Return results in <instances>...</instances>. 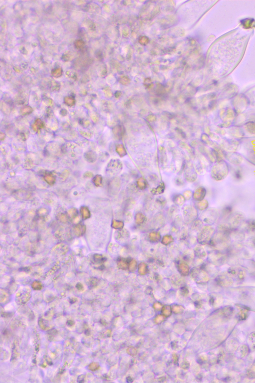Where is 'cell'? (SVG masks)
<instances>
[{
	"instance_id": "6da1fadb",
	"label": "cell",
	"mask_w": 255,
	"mask_h": 383,
	"mask_svg": "<svg viewBox=\"0 0 255 383\" xmlns=\"http://www.w3.org/2000/svg\"><path fill=\"white\" fill-rule=\"evenodd\" d=\"M229 171V167L228 164L225 161H218L213 167L211 176L215 180L218 181L223 180L227 176Z\"/></svg>"
},
{
	"instance_id": "7a4b0ae2",
	"label": "cell",
	"mask_w": 255,
	"mask_h": 383,
	"mask_svg": "<svg viewBox=\"0 0 255 383\" xmlns=\"http://www.w3.org/2000/svg\"><path fill=\"white\" fill-rule=\"evenodd\" d=\"M215 229L211 226H206L202 228L197 237L200 244H208L215 233Z\"/></svg>"
},
{
	"instance_id": "3957f363",
	"label": "cell",
	"mask_w": 255,
	"mask_h": 383,
	"mask_svg": "<svg viewBox=\"0 0 255 383\" xmlns=\"http://www.w3.org/2000/svg\"><path fill=\"white\" fill-rule=\"evenodd\" d=\"M245 215L239 212L233 213L226 220L225 224L232 231L238 229L240 225L244 221Z\"/></svg>"
},
{
	"instance_id": "277c9868",
	"label": "cell",
	"mask_w": 255,
	"mask_h": 383,
	"mask_svg": "<svg viewBox=\"0 0 255 383\" xmlns=\"http://www.w3.org/2000/svg\"><path fill=\"white\" fill-rule=\"evenodd\" d=\"M208 258L213 264H224L226 260H228L227 255L224 252L215 250L208 255Z\"/></svg>"
},
{
	"instance_id": "5b68a950",
	"label": "cell",
	"mask_w": 255,
	"mask_h": 383,
	"mask_svg": "<svg viewBox=\"0 0 255 383\" xmlns=\"http://www.w3.org/2000/svg\"><path fill=\"white\" fill-rule=\"evenodd\" d=\"M183 216L184 218L185 222L189 224L192 221H194L197 218V211L194 207L190 206L185 207L183 211Z\"/></svg>"
},
{
	"instance_id": "8992f818",
	"label": "cell",
	"mask_w": 255,
	"mask_h": 383,
	"mask_svg": "<svg viewBox=\"0 0 255 383\" xmlns=\"http://www.w3.org/2000/svg\"><path fill=\"white\" fill-rule=\"evenodd\" d=\"M218 216V212L213 210L205 211L201 215L202 221L207 224H213L216 221Z\"/></svg>"
},
{
	"instance_id": "52a82bcc",
	"label": "cell",
	"mask_w": 255,
	"mask_h": 383,
	"mask_svg": "<svg viewBox=\"0 0 255 383\" xmlns=\"http://www.w3.org/2000/svg\"><path fill=\"white\" fill-rule=\"evenodd\" d=\"M226 156L227 158L229 159V161L235 165L237 164H240V163H241L242 161V157L240 154H237L236 153H230V154H226L225 155Z\"/></svg>"
},
{
	"instance_id": "ba28073f",
	"label": "cell",
	"mask_w": 255,
	"mask_h": 383,
	"mask_svg": "<svg viewBox=\"0 0 255 383\" xmlns=\"http://www.w3.org/2000/svg\"><path fill=\"white\" fill-rule=\"evenodd\" d=\"M233 207L231 205H226L223 207L220 214L221 220H227L228 218L233 213Z\"/></svg>"
},
{
	"instance_id": "9c48e42d",
	"label": "cell",
	"mask_w": 255,
	"mask_h": 383,
	"mask_svg": "<svg viewBox=\"0 0 255 383\" xmlns=\"http://www.w3.org/2000/svg\"><path fill=\"white\" fill-rule=\"evenodd\" d=\"M194 255L200 260H204L207 257L206 251L201 246H197L194 249Z\"/></svg>"
},
{
	"instance_id": "30bf717a",
	"label": "cell",
	"mask_w": 255,
	"mask_h": 383,
	"mask_svg": "<svg viewBox=\"0 0 255 383\" xmlns=\"http://www.w3.org/2000/svg\"><path fill=\"white\" fill-rule=\"evenodd\" d=\"M206 194V190L203 187H200L196 190L194 193V198L197 201H201L204 198Z\"/></svg>"
},
{
	"instance_id": "8fae6325",
	"label": "cell",
	"mask_w": 255,
	"mask_h": 383,
	"mask_svg": "<svg viewBox=\"0 0 255 383\" xmlns=\"http://www.w3.org/2000/svg\"><path fill=\"white\" fill-rule=\"evenodd\" d=\"M118 240H119L121 243H127V241H128L129 239L130 238V234L128 231L126 230H124L123 231H119L117 234Z\"/></svg>"
},
{
	"instance_id": "7c38bea8",
	"label": "cell",
	"mask_w": 255,
	"mask_h": 383,
	"mask_svg": "<svg viewBox=\"0 0 255 383\" xmlns=\"http://www.w3.org/2000/svg\"><path fill=\"white\" fill-rule=\"evenodd\" d=\"M245 230L247 232L255 233V220L249 219L245 224Z\"/></svg>"
},
{
	"instance_id": "4fadbf2b",
	"label": "cell",
	"mask_w": 255,
	"mask_h": 383,
	"mask_svg": "<svg viewBox=\"0 0 255 383\" xmlns=\"http://www.w3.org/2000/svg\"><path fill=\"white\" fill-rule=\"evenodd\" d=\"M202 227H203V223L201 220H195L191 225V229H190L191 232H197L198 231L200 232Z\"/></svg>"
},
{
	"instance_id": "5bb4252c",
	"label": "cell",
	"mask_w": 255,
	"mask_h": 383,
	"mask_svg": "<svg viewBox=\"0 0 255 383\" xmlns=\"http://www.w3.org/2000/svg\"><path fill=\"white\" fill-rule=\"evenodd\" d=\"M244 128L251 134L255 135V121L248 122L245 124Z\"/></svg>"
},
{
	"instance_id": "9a60e30c",
	"label": "cell",
	"mask_w": 255,
	"mask_h": 383,
	"mask_svg": "<svg viewBox=\"0 0 255 383\" xmlns=\"http://www.w3.org/2000/svg\"><path fill=\"white\" fill-rule=\"evenodd\" d=\"M148 238L150 241L152 243H157L160 241L161 239V235L159 232H152L149 234Z\"/></svg>"
},
{
	"instance_id": "2e32d148",
	"label": "cell",
	"mask_w": 255,
	"mask_h": 383,
	"mask_svg": "<svg viewBox=\"0 0 255 383\" xmlns=\"http://www.w3.org/2000/svg\"><path fill=\"white\" fill-rule=\"evenodd\" d=\"M178 268L179 270L182 275H187L189 272V270H190L189 267L188 265L185 263L183 262H179L178 263Z\"/></svg>"
},
{
	"instance_id": "e0dca14e",
	"label": "cell",
	"mask_w": 255,
	"mask_h": 383,
	"mask_svg": "<svg viewBox=\"0 0 255 383\" xmlns=\"http://www.w3.org/2000/svg\"><path fill=\"white\" fill-rule=\"evenodd\" d=\"M146 221V217L141 213H137L135 215V221L138 225L143 224Z\"/></svg>"
},
{
	"instance_id": "ac0fdd59",
	"label": "cell",
	"mask_w": 255,
	"mask_h": 383,
	"mask_svg": "<svg viewBox=\"0 0 255 383\" xmlns=\"http://www.w3.org/2000/svg\"><path fill=\"white\" fill-rule=\"evenodd\" d=\"M85 159H86V160L87 161L91 162V163H93V162H95V161L96 160V154L93 151H89L88 152L85 153Z\"/></svg>"
},
{
	"instance_id": "d6986e66",
	"label": "cell",
	"mask_w": 255,
	"mask_h": 383,
	"mask_svg": "<svg viewBox=\"0 0 255 383\" xmlns=\"http://www.w3.org/2000/svg\"><path fill=\"white\" fill-rule=\"evenodd\" d=\"M118 260H118V264H119L120 267L121 269H127L130 260H128V258H120Z\"/></svg>"
},
{
	"instance_id": "ffe728a7",
	"label": "cell",
	"mask_w": 255,
	"mask_h": 383,
	"mask_svg": "<svg viewBox=\"0 0 255 383\" xmlns=\"http://www.w3.org/2000/svg\"><path fill=\"white\" fill-rule=\"evenodd\" d=\"M44 126L43 121L40 119H37L35 120V123L32 125V128L35 131L37 132L40 129L43 128Z\"/></svg>"
},
{
	"instance_id": "44dd1931",
	"label": "cell",
	"mask_w": 255,
	"mask_h": 383,
	"mask_svg": "<svg viewBox=\"0 0 255 383\" xmlns=\"http://www.w3.org/2000/svg\"><path fill=\"white\" fill-rule=\"evenodd\" d=\"M174 241V238L171 235H165L162 239V244L165 246L170 244Z\"/></svg>"
},
{
	"instance_id": "7402d4cb",
	"label": "cell",
	"mask_w": 255,
	"mask_h": 383,
	"mask_svg": "<svg viewBox=\"0 0 255 383\" xmlns=\"http://www.w3.org/2000/svg\"><path fill=\"white\" fill-rule=\"evenodd\" d=\"M44 179L47 183L52 185L55 181V177L52 174H48L44 176Z\"/></svg>"
},
{
	"instance_id": "603a6c76",
	"label": "cell",
	"mask_w": 255,
	"mask_h": 383,
	"mask_svg": "<svg viewBox=\"0 0 255 383\" xmlns=\"http://www.w3.org/2000/svg\"><path fill=\"white\" fill-rule=\"evenodd\" d=\"M148 270V266L147 264L144 263H142L139 264V272L141 275H145L147 273Z\"/></svg>"
},
{
	"instance_id": "cb8c5ba5",
	"label": "cell",
	"mask_w": 255,
	"mask_h": 383,
	"mask_svg": "<svg viewBox=\"0 0 255 383\" xmlns=\"http://www.w3.org/2000/svg\"><path fill=\"white\" fill-rule=\"evenodd\" d=\"M208 206V201L206 200H204V201L202 200V201H201L199 203H198V204L197 205V207L199 210H200L201 211H203V210H204L207 209Z\"/></svg>"
},
{
	"instance_id": "d4e9b609",
	"label": "cell",
	"mask_w": 255,
	"mask_h": 383,
	"mask_svg": "<svg viewBox=\"0 0 255 383\" xmlns=\"http://www.w3.org/2000/svg\"><path fill=\"white\" fill-rule=\"evenodd\" d=\"M164 190H165V186H164V184L162 183L156 189H153L151 191V193L153 194H161L162 193L164 192Z\"/></svg>"
},
{
	"instance_id": "484cf974",
	"label": "cell",
	"mask_w": 255,
	"mask_h": 383,
	"mask_svg": "<svg viewBox=\"0 0 255 383\" xmlns=\"http://www.w3.org/2000/svg\"><path fill=\"white\" fill-rule=\"evenodd\" d=\"M233 177L236 180L240 181L243 178V173L240 170H236L234 172Z\"/></svg>"
},
{
	"instance_id": "4316f807",
	"label": "cell",
	"mask_w": 255,
	"mask_h": 383,
	"mask_svg": "<svg viewBox=\"0 0 255 383\" xmlns=\"http://www.w3.org/2000/svg\"><path fill=\"white\" fill-rule=\"evenodd\" d=\"M129 269L132 272L136 270L137 267V263L136 260H134V259H131L129 263Z\"/></svg>"
},
{
	"instance_id": "83f0119b",
	"label": "cell",
	"mask_w": 255,
	"mask_h": 383,
	"mask_svg": "<svg viewBox=\"0 0 255 383\" xmlns=\"http://www.w3.org/2000/svg\"><path fill=\"white\" fill-rule=\"evenodd\" d=\"M32 112V108H31L29 106H26L25 107H23L21 110V113L23 115H26L29 114Z\"/></svg>"
},
{
	"instance_id": "f1b7e54d",
	"label": "cell",
	"mask_w": 255,
	"mask_h": 383,
	"mask_svg": "<svg viewBox=\"0 0 255 383\" xmlns=\"http://www.w3.org/2000/svg\"><path fill=\"white\" fill-rule=\"evenodd\" d=\"M247 246L252 249H255V236L251 237L247 241Z\"/></svg>"
},
{
	"instance_id": "f546056e",
	"label": "cell",
	"mask_w": 255,
	"mask_h": 383,
	"mask_svg": "<svg viewBox=\"0 0 255 383\" xmlns=\"http://www.w3.org/2000/svg\"><path fill=\"white\" fill-rule=\"evenodd\" d=\"M64 103L68 106H72L75 104V100L71 97H66L64 98Z\"/></svg>"
},
{
	"instance_id": "4dcf8cb0",
	"label": "cell",
	"mask_w": 255,
	"mask_h": 383,
	"mask_svg": "<svg viewBox=\"0 0 255 383\" xmlns=\"http://www.w3.org/2000/svg\"><path fill=\"white\" fill-rule=\"evenodd\" d=\"M102 181V178L100 175H96L93 179V182L96 186L101 185Z\"/></svg>"
},
{
	"instance_id": "1f68e13d",
	"label": "cell",
	"mask_w": 255,
	"mask_h": 383,
	"mask_svg": "<svg viewBox=\"0 0 255 383\" xmlns=\"http://www.w3.org/2000/svg\"><path fill=\"white\" fill-rule=\"evenodd\" d=\"M114 227L116 229H122L124 227V223H123L122 221H115Z\"/></svg>"
},
{
	"instance_id": "d6a6232c",
	"label": "cell",
	"mask_w": 255,
	"mask_h": 383,
	"mask_svg": "<svg viewBox=\"0 0 255 383\" xmlns=\"http://www.w3.org/2000/svg\"><path fill=\"white\" fill-rule=\"evenodd\" d=\"M170 252L171 253L172 257H174V258L177 257L178 253H179V251H178L177 248H176V247H174V246H173V248L170 249Z\"/></svg>"
},
{
	"instance_id": "836d02e7",
	"label": "cell",
	"mask_w": 255,
	"mask_h": 383,
	"mask_svg": "<svg viewBox=\"0 0 255 383\" xmlns=\"http://www.w3.org/2000/svg\"><path fill=\"white\" fill-rule=\"evenodd\" d=\"M132 218H133V216H132V214L131 213L127 212L125 214V221L127 223H128L129 221H132Z\"/></svg>"
},
{
	"instance_id": "e575fe53",
	"label": "cell",
	"mask_w": 255,
	"mask_h": 383,
	"mask_svg": "<svg viewBox=\"0 0 255 383\" xmlns=\"http://www.w3.org/2000/svg\"><path fill=\"white\" fill-rule=\"evenodd\" d=\"M61 74H62V71H61V69H57L55 70L54 72H53V75L55 77L60 76L61 75Z\"/></svg>"
},
{
	"instance_id": "d590c367",
	"label": "cell",
	"mask_w": 255,
	"mask_h": 383,
	"mask_svg": "<svg viewBox=\"0 0 255 383\" xmlns=\"http://www.w3.org/2000/svg\"><path fill=\"white\" fill-rule=\"evenodd\" d=\"M83 44H84L83 41H80V40H78V41H77L75 42V46H76V47H78V48H79V47H81V46H83Z\"/></svg>"
},
{
	"instance_id": "8d00e7d4",
	"label": "cell",
	"mask_w": 255,
	"mask_h": 383,
	"mask_svg": "<svg viewBox=\"0 0 255 383\" xmlns=\"http://www.w3.org/2000/svg\"><path fill=\"white\" fill-rule=\"evenodd\" d=\"M163 311H164V314L166 315L167 316H168V315L170 314V308L168 307H165Z\"/></svg>"
},
{
	"instance_id": "74e56055",
	"label": "cell",
	"mask_w": 255,
	"mask_h": 383,
	"mask_svg": "<svg viewBox=\"0 0 255 383\" xmlns=\"http://www.w3.org/2000/svg\"><path fill=\"white\" fill-rule=\"evenodd\" d=\"M92 176H93V173H92L90 171H87L85 173L84 177H86V178H90V177H92Z\"/></svg>"
},
{
	"instance_id": "f35d334b",
	"label": "cell",
	"mask_w": 255,
	"mask_h": 383,
	"mask_svg": "<svg viewBox=\"0 0 255 383\" xmlns=\"http://www.w3.org/2000/svg\"><path fill=\"white\" fill-rule=\"evenodd\" d=\"M5 135H5V134H4V133H2V132L1 133V134H0V139H1V140H3V139H5V136H6Z\"/></svg>"
}]
</instances>
